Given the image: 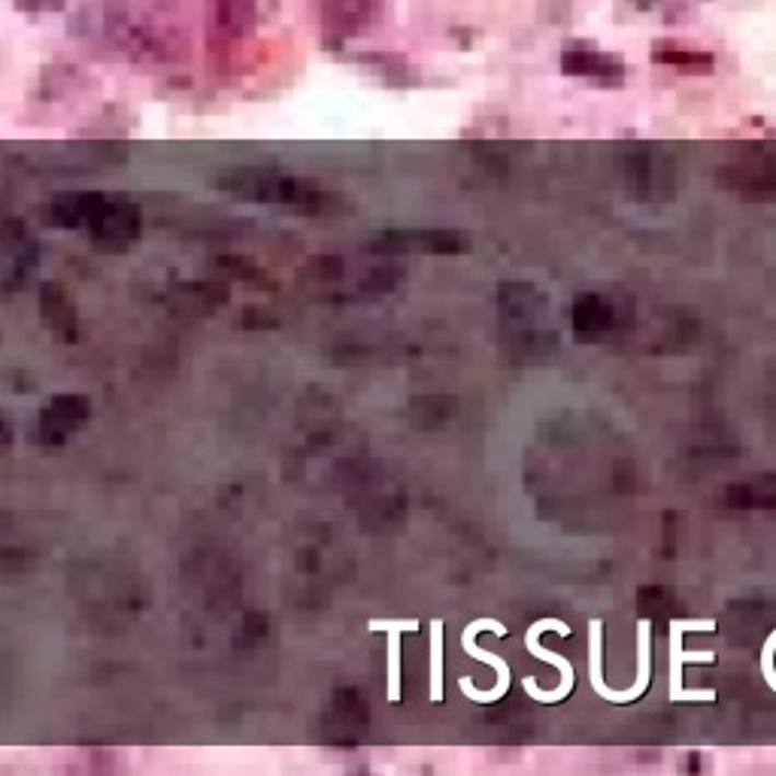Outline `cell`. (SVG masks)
<instances>
[{"label":"cell","mask_w":776,"mask_h":776,"mask_svg":"<svg viewBox=\"0 0 776 776\" xmlns=\"http://www.w3.org/2000/svg\"><path fill=\"white\" fill-rule=\"evenodd\" d=\"M212 188L224 195L252 204H282V207H318L328 195L306 183L301 176H291L282 171H267V167H234L212 179Z\"/></svg>","instance_id":"6da1fadb"},{"label":"cell","mask_w":776,"mask_h":776,"mask_svg":"<svg viewBox=\"0 0 776 776\" xmlns=\"http://www.w3.org/2000/svg\"><path fill=\"white\" fill-rule=\"evenodd\" d=\"M716 632L713 618H671V637H668V700L671 704H713L716 688H683V668L692 664H713L716 652H685L683 634Z\"/></svg>","instance_id":"7a4b0ae2"},{"label":"cell","mask_w":776,"mask_h":776,"mask_svg":"<svg viewBox=\"0 0 776 776\" xmlns=\"http://www.w3.org/2000/svg\"><path fill=\"white\" fill-rule=\"evenodd\" d=\"M483 632L495 634V637L503 640V637L510 634V628H507L503 622H498V618H474V622H467L464 632H461V646H464V652L474 658V661L488 664L491 671L498 673V683H495V688H488V692H479L471 676H459V688L461 695L467 697V700H474V704H495V700H500V697L510 692L513 671H510V661H507V658L495 656V652H488V649H483V646L476 644V637H479Z\"/></svg>","instance_id":"3957f363"},{"label":"cell","mask_w":776,"mask_h":776,"mask_svg":"<svg viewBox=\"0 0 776 776\" xmlns=\"http://www.w3.org/2000/svg\"><path fill=\"white\" fill-rule=\"evenodd\" d=\"M546 632H555L558 637H574V632H570L567 622H561V618L555 616L537 618V622L525 632L528 652H531L534 658H540V661H546V664H553L555 671L561 673V683H558V688H553V692H546V688H540L534 676H525V680H522V688H525L528 697H534V704H561V700L574 692L577 671H574V664H570L565 656H558V652H553V649H546V646L540 644V637H543Z\"/></svg>","instance_id":"277c9868"},{"label":"cell","mask_w":776,"mask_h":776,"mask_svg":"<svg viewBox=\"0 0 776 776\" xmlns=\"http://www.w3.org/2000/svg\"><path fill=\"white\" fill-rule=\"evenodd\" d=\"M373 252H392V255H461L471 250V238L449 228H395L373 238Z\"/></svg>","instance_id":"5b68a950"},{"label":"cell","mask_w":776,"mask_h":776,"mask_svg":"<svg viewBox=\"0 0 776 776\" xmlns=\"http://www.w3.org/2000/svg\"><path fill=\"white\" fill-rule=\"evenodd\" d=\"M558 65H561V73H567V77L589 80L594 85H610V89L622 85L625 73H628V65H625L622 55L606 53V49H598V46H586V43L565 46Z\"/></svg>","instance_id":"8992f818"},{"label":"cell","mask_w":776,"mask_h":776,"mask_svg":"<svg viewBox=\"0 0 776 776\" xmlns=\"http://www.w3.org/2000/svg\"><path fill=\"white\" fill-rule=\"evenodd\" d=\"M140 231H143V219L131 200L109 198L104 210L97 212V219L89 224V238L94 240V246L106 252L128 250L134 240L140 238Z\"/></svg>","instance_id":"52a82bcc"},{"label":"cell","mask_w":776,"mask_h":776,"mask_svg":"<svg viewBox=\"0 0 776 776\" xmlns=\"http://www.w3.org/2000/svg\"><path fill=\"white\" fill-rule=\"evenodd\" d=\"M625 176H628V185L637 198H671V161L652 149H634L625 161Z\"/></svg>","instance_id":"ba28073f"},{"label":"cell","mask_w":776,"mask_h":776,"mask_svg":"<svg viewBox=\"0 0 776 776\" xmlns=\"http://www.w3.org/2000/svg\"><path fill=\"white\" fill-rule=\"evenodd\" d=\"M3 282L13 286L19 279H27V274L37 267V243L27 234L25 224H19L15 219L3 222Z\"/></svg>","instance_id":"9c48e42d"},{"label":"cell","mask_w":776,"mask_h":776,"mask_svg":"<svg viewBox=\"0 0 776 776\" xmlns=\"http://www.w3.org/2000/svg\"><path fill=\"white\" fill-rule=\"evenodd\" d=\"M106 200L109 198L101 192H65L49 204L46 216L55 228H85L89 231V224L97 219V212L104 210Z\"/></svg>","instance_id":"30bf717a"},{"label":"cell","mask_w":776,"mask_h":776,"mask_svg":"<svg viewBox=\"0 0 776 776\" xmlns=\"http://www.w3.org/2000/svg\"><path fill=\"white\" fill-rule=\"evenodd\" d=\"M370 22L368 0H322V25L328 40H346Z\"/></svg>","instance_id":"8fae6325"},{"label":"cell","mask_w":776,"mask_h":776,"mask_svg":"<svg viewBox=\"0 0 776 776\" xmlns=\"http://www.w3.org/2000/svg\"><path fill=\"white\" fill-rule=\"evenodd\" d=\"M719 179L722 188L743 192V195H776V164L771 159L740 161L734 167H725Z\"/></svg>","instance_id":"7c38bea8"},{"label":"cell","mask_w":776,"mask_h":776,"mask_svg":"<svg viewBox=\"0 0 776 776\" xmlns=\"http://www.w3.org/2000/svg\"><path fill=\"white\" fill-rule=\"evenodd\" d=\"M652 61L661 67H673V70L688 73V77H710L716 70V55L713 53L671 40H658L652 46Z\"/></svg>","instance_id":"4fadbf2b"},{"label":"cell","mask_w":776,"mask_h":776,"mask_svg":"<svg viewBox=\"0 0 776 776\" xmlns=\"http://www.w3.org/2000/svg\"><path fill=\"white\" fill-rule=\"evenodd\" d=\"M649 680H652V622L640 618L637 622V676H634V685L625 688V692L610 688L606 704H634V700H640L646 695V688H649Z\"/></svg>","instance_id":"5bb4252c"},{"label":"cell","mask_w":776,"mask_h":776,"mask_svg":"<svg viewBox=\"0 0 776 776\" xmlns=\"http://www.w3.org/2000/svg\"><path fill=\"white\" fill-rule=\"evenodd\" d=\"M212 22L228 37H243L255 25V0H212Z\"/></svg>","instance_id":"9a60e30c"},{"label":"cell","mask_w":776,"mask_h":776,"mask_svg":"<svg viewBox=\"0 0 776 776\" xmlns=\"http://www.w3.org/2000/svg\"><path fill=\"white\" fill-rule=\"evenodd\" d=\"M428 697L431 704H443V618H431L428 625Z\"/></svg>","instance_id":"2e32d148"},{"label":"cell","mask_w":776,"mask_h":776,"mask_svg":"<svg viewBox=\"0 0 776 776\" xmlns=\"http://www.w3.org/2000/svg\"><path fill=\"white\" fill-rule=\"evenodd\" d=\"M589 683H592L594 695H610V685L604 683V622L592 618L589 622Z\"/></svg>","instance_id":"e0dca14e"},{"label":"cell","mask_w":776,"mask_h":776,"mask_svg":"<svg viewBox=\"0 0 776 776\" xmlns=\"http://www.w3.org/2000/svg\"><path fill=\"white\" fill-rule=\"evenodd\" d=\"M401 634L404 632H385L389 644H385V697L389 704H401L404 688H401Z\"/></svg>","instance_id":"ac0fdd59"},{"label":"cell","mask_w":776,"mask_h":776,"mask_svg":"<svg viewBox=\"0 0 776 776\" xmlns=\"http://www.w3.org/2000/svg\"><path fill=\"white\" fill-rule=\"evenodd\" d=\"M370 634H385V632H404V634H416L419 632V618H370L368 622Z\"/></svg>","instance_id":"d6986e66"},{"label":"cell","mask_w":776,"mask_h":776,"mask_svg":"<svg viewBox=\"0 0 776 776\" xmlns=\"http://www.w3.org/2000/svg\"><path fill=\"white\" fill-rule=\"evenodd\" d=\"M65 0H19V7L22 10H31V13H37V10H55V7H61Z\"/></svg>","instance_id":"ffe728a7"},{"label":"cell","mask_w":776,"mask_h":776,"mask_svg":"<svg viewBox=\"0 0 776 776\" xmlns=\"http://www.w3.org/2000/svg\"><path fill=\"white\" fill-rule=\"evenodd\" d=\"M632 3L637 7V10H652V7H658L661 0H632Z\"/></svg>","instance_id":"44dd1931"}]
</instances>
